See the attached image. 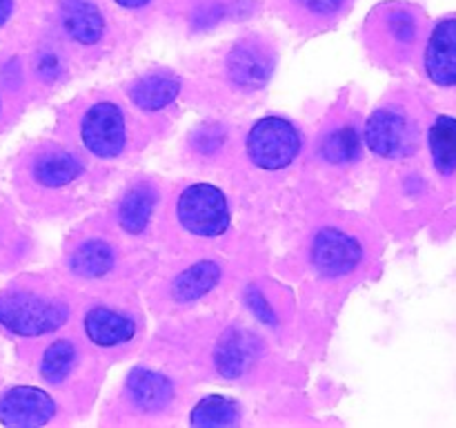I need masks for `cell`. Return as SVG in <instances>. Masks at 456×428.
<instances>
[{"label":"cell","instance_id":"cell-1","mask_svg":"<svg viewBox=\"0 0 456 428\" xmlns=\"http://www.w3.org/2000/svg\"><path fill=\"white\" fill-rule=\"evenodd\" d=\"M67 299L38 290H9L0 294V325L16 337H43L69 321Z\"/></svg>","mask_w":456,"mask_h":428},{"label":"cell","instance_id":"cell-2","mask_svg":"<svg viewBox=\"0 0 456 428\" xmlns=\"http://www.w3.org/2000/svg\"><path fill=\"white\" fill-rule=\"evenodd\" d=\"M176 218L194 236L214 239L230 230L232 210L227 196L209 183H194L178 196Z\"/></svg>","mask_w":456,"mask_h":428},{"label":"cell","instance_id":"cell-3","mask_svg":"<svg viewBox=\"0 0 456 428\" xmlns=\"http://www.w3.org/2000/svg\"><path fill=\"white\" fill-rule=\"evenodd\" d=\"M78 136L85 150L96 159H118L129 141L125 110L114 101L94 103L80 116Z\"/></svg>","mask_w":456,"mask_h":428},{"label":"cell","instance_id":"cell-4","mask_svg":"<svg viewBox=\"0 0 456 428\" xmlns=\"http://www.w3.org/2000/svg\"><path fill=\"white\" fill-rule=\"evenodd\" d=\"M303 134L288 119L267 116L248 134V156L263 169H283L301 154Z\"/></svg>","mask_w":456,"mask_h":428},{"label":"cell","instance_id":"cell-5","mask_svg":"<svg viewBox=\"0 0 456 428\" xmlns=\"http://www.w3.org/2000/svg\"><path fill=\"white\" fill-rule=\"evenodd\" d=\"M363 143L381 159H403L419 147L417 120L399 105L379 107L365 123Z\"/></svg>","mask_w":456,"mask_h":428},{"label":"cell","instance_id":"cell-6","mask_svg":"<svg viewBox=\"0 0 456 428\" xmlns=\"http://www.w3.org/2000/svg\"><path fill=\"white\" fill-rule=\"evenodd\" d=\"M83 333L94 346L114 350L132 343L138 334V319L125 308L111 303H92L83 312Z\"/></svg>","mask_w":456,"mask_h":428},{"label":"cell","instance_id":"cell-7","mask_svg":"<svg viewBox=\"0 0 456 428\" xmlns=\"http://www.w3.org/2000/svg\"><path fill=\"white\" fill-rule=\"evenodd\" d=\"M56 401L36 386H13L0 395V424L4 426L34 428L53 422Z\"/></svg>","mask_w":456,"mask_h":428},{"label":"cell","instance_id":"cell-8","mask_svg":"<svg viewBox=\"0 0 456 428\" xmlns=\"http://www.w3.org/2000/svg\"><path fill=\"white\" fill-rule=\"evenodd\" d=\"M312 266L323 276H343L359 266L363 248L347 232L337 227H325L312 241Z\"/></svg>","mask_w":456,"mask_h":428},{"label":"cell","instance_id":"cell-9","mask_svg":"<svg viewBox=\"0 0 456 428\" xmlns=\"http://www.w3.org/2000/svg\"><path fill=\"white\" fill-rule=\"evenodd\" d=\"M125 399L142 415H159L169 410L176 399V386L167 374L141 366L129 373L125 382Z\"/></svg>","mask_w":456,"mask_h":428},{"label":"cell","instance_id":"cell-10","mask_svg":"<svg viewBox=\"0 0 456 428\" xmlns=\"http://www.w3.org/2000/svg\"><path fill=\"white\" fill-rule=\"evenodd\" d=\"M423 67L428 78L439 87L456 85V18H444L436 22L428 38Z\"/></svg>","mask_w":456,"mask_h":428},{"label":"cell","instance_id":"cell-11","mask_svg":"<svg viewBox=\"0 0 456 428\" xmlns=\"http://www.w3.org/2000/svg\"><path fill=\"white\" fill-rule=\"evenodd\" d=\"M83 160L65 147H47L31 160V178L47 190L71 185L83 177Z\"/></svg>","mask_w":456,"mask_h":428},{"label":"cell","instance_id":"cell-12","mask_svg":"<svg viewBox=\"0 0 456 428\" xmlns=\"http://www.w3.org/2000/svg\"><path fill=\"white\" fill-rule=\"evenodd\" d=\"M156 205H159V190L150 181L134 183L116 208V221L120 230L134 236L142 235L150 227Z\"/></svg>","mask_w":456,"mask_h":428},{"label":"cell","instance_id":"cell-13","mask_svg":"<svg viewBox=\"0 0 456 428\" xmlns=\"http://www.w3.org/2000/svg\"><path fill=\"white\" fill-rule=\"evenodd\" d=\"M274 58L261 45L243 43L227 56V74L239 87L256 89L270 78Z\"/></svg>","mask_w":456,"mask_h":428},{"label":"cell","instance_id":"cell-14","mask_svg":"<svg viewBox=\"0 0 456 428\" xmlns=\"http://www.w3.org/2000/svg\"><path fill=\"white\" fill-rule=\"evenodd\" d=\"M62 29L74 43L96 45L105 34V21L94 0H62Z\"/></svg>","mask_w":456,"mask_h":428},{"label":"cell","instance_id":"cell-15","mask_svg":"<svg viewBox=\"0 0 456 428\" xmlns=\"http://www.w3.org/2000/svg\"><path fill=\"white\" fill-rule=\"evenodd\" d=\"M181 80L172 71H150L138 76L129 87V98L142 111H160L176 101Z\"/></svg>","mask_w":456,"mask_h":428},{"label":"cell","instance_id":"cell-16","mask_svg":"<svg viewBox=\"0 0 456 428\" xmlns=\"http://www.w3.org/2000/svg\"><path fill=\"white\" fill-rule=\"evenodd\" d=\"M69 270L83 279H101L116 266V250L105 239H85L78 248L71 250Z\"/></svg>","mask_w":456,"mask_h":428},{"label":"cell","instance_id":"cell-17","mask_svg":"<svg viewBox=\"0 0 456 428\" xmlns=\"http://www.w3.org/2000/svg\"><path fill=\"white\" fill-rule=\"evenodd\" d=\"M221 281V266L216 261H199L185 268L172 284V297L178 303H194L205 297Z\"/></svg>","mask_w":456,"mask_h":428},{"label":"cell","instance_id":"cell-18","mask_svg":"<svg viewBox=\"0 0 456 428\" xmlns=\"http://www.w3.org/2000/svg\"><path fill=\"white\" fill-rule=\"evenodd\" d=\"M78 359L80 350L74 339L58 337L56 342L45 348L43 357H40V377L52 386H62L74 374Z\"/></svg>","mask_w":456,"mask_h":428},{"label":"cell","instance_id":"cell-19","mask_svg":"<svg viewBox=\"0 0 456 428\" xmlns=\"http://www.w3.org/2000/svg\"><path fill=\"white\" fill-rule=\"evenodd\" d=\"M428 145L436 172L452 177L456 172V119L436 116L428 132Z\"/></svg>","mask_w":456,"mask_h":428},{"label":"cell","instance_id":"cell-20","mask_svg":"<svg viewBox=\"0 0 456 428\" xmlns=\"http://www.w3.org/2000/svg\"><path fill=\"white\" fill-rule=\"evenodd\" d=\"M240 422V406L225 395H208L191 408V426L230 428Z\"/></svg>","mask_w":456,"mask_h":428},{"label":"cell","instance_id":"cell-21","mask_svg":"<svg viewBox=\"0 0 456 428\" xmlns=\"http://www.w3.org/2000/svg\"><path fill=\"white\" fill-rule=\"evenodd\" d=\"M321 156L334 165L354 163L361 156V134L356 125H341L337 129H330L321 141Z\"/></svg>","mask_w":456,"mask_h":428},{"label":"cell","instance_id":"cell-22","mask_svg":"<svg viewBox=\"0 0 456 428\" xmlns=\"http://www.w3.org/2000/svg\"><path fill=\"white\" fill-rule=\"evenodd\" d=\"M243 334H230V339L218 346L216 355H214V364L223 377L236 379L248 370L249 361H252V350L249 343L243 342Z\"/></svg>","mask_w":456,"mask_h":428},{"label":"cell","instance_id":"cell-23","mask_svg":"<svg viewBox=\"0 0 456 428\" xmlns=\"http://www.w3.org/2000/svg\"><path fill=\"white\" fill-rule=\"evenodd\" d=\"M386 34L399 56H408L419 40V18L408 9H392L386 16Z\"/></svg>","mask_w":456,"mask_h":428},{"label":"cell","instance_id":"cell-24","mask_svg":"<svg viewBox=\"0 0 456 428\" xmlns=\"http://www.w3.org/2000/svg\"><path fill=\"white\" fill-rule=\"evenodd\" d=\"M36 71H38L40 78L53 80L61 76V58H58L56 52H40L38 58H36Z\"/></svg>","mask_w":456,"mask_h":428},{"label":"cell","instance_id":"cell-25","mask_svg":"<svg viewBox=\"0 0 456 428\" xmlns=\"http://www.w3.org/2000/svg\"><path fill=\"white\" fill-rule=\"evenodd\" d=\"M223 138H225V134H223L218 128H214L212 132H208V129H203V132H200L199 136H196L194 145L199 147L200 152H212L214 147L221 145Z\"/></svg>","mask_w":456,"mask_h":428},{"label":"cell","instance_id":"cell-26","mask_svg":"<svg viewBox=\"0 0 456 428\" xmlns=\"http://www.w3.org/2000/svg\"><path fill=\"white\" fill-rule=\"evenodd\" d=\"M312 13H321V16H330V13L338 12L343 0H301Z\"/></svg>","mask_w":456,"mask_h":428},{"label":"cell","instance_id":"cell-27","mask_svg":"<svg viewBox=\"0 0 456 428\" xmlns=\"http://www.w3.org/2000/svg\"><path fill=\"white\" fill-rule=\"evenodd\" d=\"M248 301H249V308H252L254 312H256V317H261L263 321H272L274 317H272V312L267 310V306H263V299H261V292L258 290H252V292L248 294Z\"/></svg>","mask_w":456,"mask_h":428},{"label":"cell","instance_id":"cell-28","mask_svg":"<svg viewBox=\"0 0 456 428\" xmlns=\"http://www.w3.org/2000/svg\"><path fill=\"white\" fill-rule=\"evenodd\" d=\"M12 9H13V0H0V27L9 21Z\"/></svg>","mask_w":456,"mask_h":428},{"label":"cell","instance_id":"cell-29","mask_svg":"<svg viewBox=\"0 0 456 428\" xmlns=\"http://www.w3.org/2000/svg\"><path fill=\"white\" fill-rule=\"evenodd\" d=\"M150 3L151 0H116V4H120V7L125 9H141Z\"/></svg>","mask_w":456,"mask_h":428}]
</instances>
